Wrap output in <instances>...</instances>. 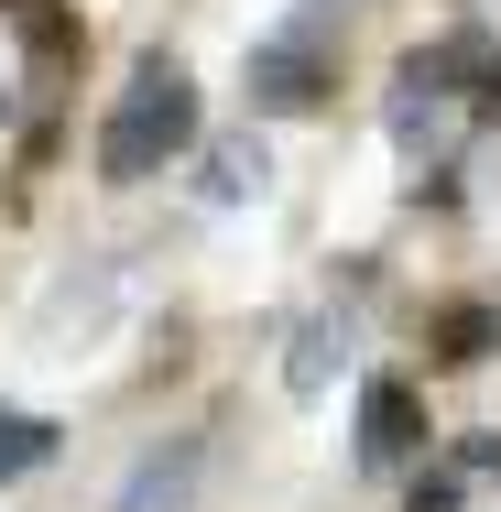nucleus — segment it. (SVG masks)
Listing matches in <instances>:
<instances>
[{"label":"nucleus","instance_id":"nucleus-1","mask_svg":"<svg viewBox=\"0 0 501 512\" xmlns=\"http://www.w3.org/2000/svg\"><path fill=\"white\" fill-rule=\"evenodd\" d=\"M491 109H501V44H491V33H447V44L403 55V77H393V142L436 175V164H458V153L480 142Z\"/></svg>","mask_w":501,"mask_h":512},{"label":"nucleus","instance_id":"nucleus-2","mask_svg":"<svg viewBox=\"0 0 501 512\" xmlns=\"http://www.w3.org/2000/svg\"><path fill=\"white\" fill-rule=\"evenodd\" d=\"M186 142H197V77H186L175 55H142V66H131V88L109 99L99 175H109V186H142V175H164Z\"/></svg>","mask_w":501,"mask_h":512},{"label":"nucleus","instance_id":"nucleus-3","mask_svg":"<svg viewBox=\"0 0 501 512\" xmlns=\"http://www.w3.org/2000/svg\"><path fill=\"white\" fill-rule=\"evenodd\" d=\"M77 77V33L55 0H0V120H44Z\"/></svg>","mask_w":501,"mask_h":512},{"label":"nucleus","instance_id":"nucleus-4","mask_svg":"<svg viewBox=\"0 0 501 512\" xmlns=\"http://www.w3.org/2000/svg\"><path fill=\"white\" fill-rule=\"evenodd\" d=\"M251 99L262 109H316L327 99V22H284V33L251 55Z\"/></svg>","mask_w":501,"mask_h":512},{"label":"nucleus","instance_id":"nucleus-5","mask_svg":"<svg viewBox=\"0 0 501 512\" xmlns=\"http://www.w3.org/2000/svg\"><path fill=\"white\" fill-rule=\"evenodd\" d=\"M425 447V404H414V382H371L360 393V469H403Z\"/></svg>","mask_w":501,"mask_h":512},{"label":"nucleus","instance_id":"nucleus-6","mask_svg":"<svg viewBox=\"0 0 501 512\" xmlns=\"http://www.w3.org/2000/svg\"><path fill=\"white\" fill-rule=\"evenodd\" d=\"M44 458H55V425H44V414H0V491L33 480Z\"/></svg>","mask_w":501,"mask_h":512}]
</instances>
